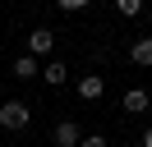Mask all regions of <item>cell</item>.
<instances>
[{
  "label": "cell",
  "mask_w": 152,
  "mask_h": 147,
  "mask_svg": "<svg viewBox=\"0 0 152 147\" xmlns=\"http://www.w3.org/2000/svg\"><path fill=\"white\" fill-rule=\"evenodd\" d=\"M143 147H152V129H143Z\"/></svg>",
  "instance_id": "8fae6325"
},
{
  "label": "cell",
  "mask_w": 152,
  "mask_h": 147,
  "mask_svg": "<svg viewBox=\"0 0 152 147\" xmlns=\"http://www.w3.org/2000/svg\"><path fill=\"white\" fill-rule=\"evenodd\" d=\"M42 78H46L51 87H60V83L69 78V69H65V60H46V69H42Z\"/></svg>",
  "instance_id": "52a82bcc"
},
{
  "label": "cell",
  "mask_w": 152,
  "mask_h": 147,
  "mask_svg": "<svg viewBox=\"0 0 152 147\" xmlns=\"http://www.w3.org/2000/svg\"><path fill=\"white\" fill-rule=\"evenodd\" d=\"M51 138H56V147H78L83 143V129H78L74 119H60V124L51 129Z\"/></svg>",
  "instance_id": "3957f363"
},
{
  "label": "cell",
  "mask_w": 152,
  "mask_h": 147,
  "mask_svg": "<svg viewBox=\"0 0 152 147\" xmlns=\"http://www.w3.org/2000/svg\"><path fill=\"white\" fill-rule=\"evenodd\" d=\"M56 51V32L51 28H32V37H28V55L37 60V55H51Z\"/></svg>",
  "instance_id": "7a4b0ae2"
},
{
  "label": "cell",
  "mask_w": 152,
  "mask_h": 147,
  "mask_svg": "<svg viewBox=\"0 0 152 147\" xmlns=\"http://www.w3.org/2000/svg\"><path fill=\"white\" fill-rule=\"evenodd\" d=\"M102 92H106V78H102V74H83V78H78V97H83V101H97Z\"/></svg>",
  "instance_id": "277c9868"
},
{
  "label": "cell",
  "mask_w": 152,
  "mask_h": 147,
  "mask_svg": "<svg viewBox=\"0 0 152 147\" xmlns=\"http://www.w3.org/2000/svg\"><path fill=\"white\" fill-rule=\"evenodd\" d=\"M28 124H32V106H28V101H5V106H0V129L23 133Z\"/></svg>",
  "instance_id": "6da1fadb"
},
{
  "label": "cell",
  "mask_w": 152,
  "mask_h": 147,
  "mask_svg": "<svg viewBox=\"0 0 152 147\" xmlns=\"http://www.w3.org/2000/svg\"><path fill=\"white\" fill-rule=\"evenodd\" d=\"M14 78H42V64L32 60V55H19V60H14Z\"/></svg>",
  "instance_id": "8992f818"
},
{
  "label": "cell",
  "mask_w": 152,
  "mask_h": 147,
  "mask_svg": "<svg viewBox=\"0 0 152 147\" xmlns=\"http://www.w3.org/2000/svg\"><path fill=\"white\" fill-rule=\"evenodd\" d=\"M120 14L124 18H138L143 14V0H120Z\"/></svg>",
  "instance_id": "9c48e42d"
},
{
  "label": "cell",
  "mask_w": 152,
  "mask_h": 147,
  "mask_svg": "<svg viewBox=\"0 0 152 147\" xmlns=\"http://www.w3.org/2000/svg\"><path fill=\"white\" fill-rule=\"evenodd\" d=\"M124 110H148V92H143V87H129V92H124Z\"/></svg>",
  "instance_id": "ba28073f"
},
{
  "label": "cell",
  "mask_w": 152,
  "mask_h": 147,
  "mask_svg": "<svg viewBox=\"0 0 152 147\" xmlns=\"http://www.w3.org/2000/svg\"><path fill=\"white\" fill-rule=\"evenodd\" d=\"M78 147H106V133H83V143Z\"/></svg>",
  "instance_id": "30bf717a"
},
{
  "label": "cell",
  "mask_w": 152,
  "mask_h": 147,
  "mask_svg": "<svg viewBox=\"0 0 152 147\" xmlns=\"http://www.w3.org/2000/svg\"><path fill=\"white\" fill-rule=\"evenodd\" d=\"M129 60L143 64V69H152V37H138V41L129 46Z\"/></svg>",
  "instance_id": "5b68a950"
}]
</instances>
